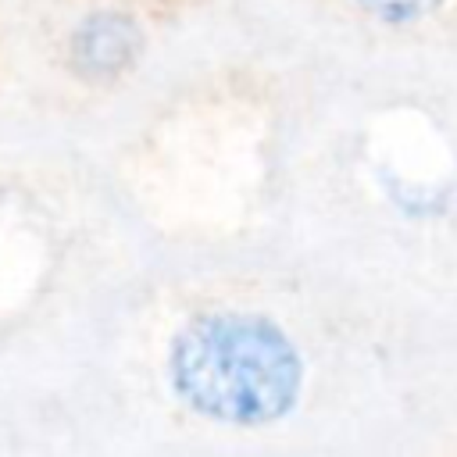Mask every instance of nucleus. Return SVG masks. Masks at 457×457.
<instances>
[{"mask_svg": "<svg viewBox=\"0 0 457 457\" xmlns=\"http://www.w3.org/2000/svg\"><path fill=\"white\" fill-rule=\"evenodd\" d=\"M171 386L200 414L232 425L282 418L300 393L303 364L289 336L257 314L193 318L171 343Z\"/></svg>", "mask_w": 457, "mask_h": 457, "instance_id": "f257e3e1", "label": "nucleus"}, {"mask_svg": "<svg viewBox=\"0 0 457 457\" xmlns=\"http://www.w3.org/2000/svg\"><path fill=\"white\" fill-rule=\"evenodd\" d=\"M143 39L132 18L114 14V11H96L89 14L75 32H71V64L82 79L104 82V79H118L139 54Z\"/></svg>", "mask_w": 457, "mask_h": 457, "instance_id": "f03ea898", "label": "nucleus"}, {"mask_svg": "<svg viewBox=\"0 0 457 457\" xmlns=\"http://www.w3.org/2000/svg\"><path fill=\"white\" fill-rule=\"evenodd\" d=\"M364 7H371V11H378V14H386V18H414V14H421V11H428L436 0H361Z\"/></svg>", "mask_w": 457, "mask_h": 457, "instance_id": "7ed1b4c3", "label": "nucleus"}]
</instances>
